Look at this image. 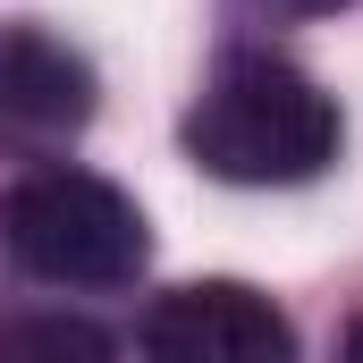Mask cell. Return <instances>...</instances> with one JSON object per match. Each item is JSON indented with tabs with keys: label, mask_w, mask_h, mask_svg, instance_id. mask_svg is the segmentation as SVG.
<instances>
[{
	"label": "cell",
	"mask_w": 363,
	"mask_h": 363,
	"mask_svg": "<svg viewBox=\"0 0 363 363\" xmlns=\"http://www.w3.org/2000/svg\"><path fill=\"white\" fill-rule=\"evenodd\" d=\"M271 9H296V17H330V9H347V0H271Z\"/></svg>",
	"instance_id": "8992f818"
},
{
	"label": "cell",
	"mask_w": 363,
	"mask_h": 363,
	"mask_svg": "<svg viewBox=\"0 0 363 363\" xmlns=\"http://www.w3.org/2000/svg\"><path fill=\"white\" fill-rule=\"evenodd\" d=\"M347 363H363V313H355V330H347Z\"/></svg>",
	"instance_id": "52a82bcc"
},
{
	"label": "cell",
	"mask_w": 363,
	"mask_h": 363,
	"mask_svg": "<svg viewBox=\"0 0 363 363\" xmlns=\"http://www.w3.org/2000/svg\"><path fill=\"white\" fill-rule=\"evenodd\" d=\"M338 101L271 51H237L186 110V161L220 186H304L338 161Z\"/></svg>",
	"instance_id": "6da1fadb"
},
{
	"label": "cell",
	"mask_w": 363,
	"mask_h": 363,
	"mask_svg": "<svg viewBox=\"0 0 363 363\" xmlns=\"http://www.w3.org/2000/svg\"><path fill=\"white\" fill-rule=\"evenodd\" d=\"M93 127V68L43 26H0V152L51 161Z\"/></svg>",
	"instance_id": "277c9868"
},
{
	"label": "cell",
	"mask_w": 363,
	"mask_h": 363,
	"mask_svg": "<svg viewBox=\"0 0 363 363\" xmlns=\"http://www.w3.org/2000/svg\"><path fill=\"white\" fill-rule=\"evenodd\" d=\"M144 363H296V330L262 287L194 279L144 313Z\"/></svg>",
	"instance_id": "3957f363"
},
{
	"label": "cell",
	"mask_w": 363,
	"mask_h": 363,
	"mask_svg": "<svg viewBox=\"0 0 363 363\" xmlns=\"http://www.w3.org/2000/svg\"><path fill=\"white\" fill-rule=\"evenodd\" d=\"M0 363H118V347L77 313H17L0 321Z\"/></svg>",
	"instance_id": "5b68a950"
},
{
	"label": "cell",
	"mask_w": 363,
	"mask_h": 363,
	"mask_svg": "<svg viewBox=\"0 0 363 363\" xmlns=\"http://www.w3.org/2000/svg\"><path fill=\"white\" fill-rule=\"evenodd\" d=\"M0 237L51 287H127L152 262V228H144L135 194H118L93 169H34L26 186H9Z\"/></svg>",
	"instance_id": "7a4b0ae2"
}]
</instances>
